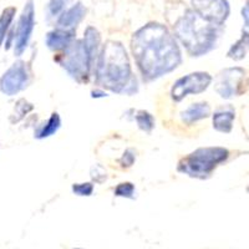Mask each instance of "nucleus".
Masks as SVG:
<instances>
[{"label": "nucleus", "instance_id": "1", "mask_svg": "<svg viewBox=\"0 0 249 249\" xmlns=\"http://www.w3.org/2000/svg\"><path fill=\"white\" fill-rule=\"evenodd\" d=\"M131 51L144 81L170 74L182 62L176 37L159 23L147 24L133 34Z\"/></svg>", "mask_w": 249, "mask_h": 249}, {"label": "nucleus", "instance_id": "2", "mask_svg": "<svg viewBox=\"0 0 249 249\" xmlns=\"http://www.w3.org/2000/svg\"><path fill=\"white\" fill-rule=\"evenodd\" d=\"M96 82L111 92L132 95L137 91L126 49L119 41H107L97 56L95 66Z\"/></svg>", "mask_w": 249, "mask_h": 249}, {"label": "nucleus", "instance_id": "3", "mask_svg": "<svg viewBox=\"0 0 249 249\" xmlns=\"http://www.w3.org/2000/svg\"><path fill=\"white\" fill-rule=\"evenodd\" d=\"M173 36L181 41L191 56L208 54L217 45L223 28L202 19L195 10H186L173 24Z\"/></svg>", "mask_w": 249, "mask_h": 249}, {"label": "nucleus", "instance_id": "4", "mask_svg": "<svg viewBox=\"0 0 249 249\" xmlns=\"http://www.w3.org/2000/svg\"><path fill=\"white\" fill-rule=\"evenodd\" d=\"M228 157L230 151L224 147H201L183 157L178 162L177 171L192 178L207 179Z\"/></svg>", "mask_w": 249, "mask_h": 249}, {"label": "nucleus", "instance_id": "5", "mask_svg": "<svg viewBox=\"0 0 249 249\" xmlns=\"http://www.w3.org/2000/svg\"><path fill=\"white\" fill-rule=\"evenodd\" d=\"M55 61L59 62L77 82L88 81L93 69V64L86 53L82 40L75 39L65 50L61 51V54H57Z\"/></svg>", "mask_w": 249, "mask_h": 249}, {"label": "nucleus", "instance_id": "6", "mask_svg": "<svg viewBox=\"0 0 249 249\" xmlns=\"http://www.w3.org/2000/svg\"><path fill=\"white\" fill-rule=\"evenodd\" d=\"M247 85V71L244 69L228 68L217 75L214 90L222 99L231 100L246 92Z\"/></svg>", "mask_w": 249, "mask_h": 249}, {"label": "nucleus", "instance_id": "7", "mask_svg": "<svg viewBox=\"0 0 249 249\" xmlns=\"http://www.w3.org/2000/svg\"><path fill=\"white\" fill-rule=\"evenodd\" d=\"M31 66L28 62L19 60L14 62L0 77V91L6 96H15L25 90L31 81Z\"/></svg>", "mask_w": 249, "mask_h": 249}, {"label": "nucleus", "instance_id": "8", "mask_svg": "<svg viewBox=\"0 0 249 249\" xmlns=\"http://www.w3.org/2000/svg\"><path fill=\"white\" fill-rule=\"evenodd\" d=\"M212 76L208 72L197 71L181 77L173 84L171 89V97L173 101L179 102L188 95H198L204 92L212 82Z\"/></svg>", "mask_w": 249, "mask_h": 249}, {"label": "nucleus", "instance_id": "9", "mask_svg": "<svg viewBox=\"0 0 249 249\" xmlns=\"http://www.w3.org/2000/svg\"><path fill=\"white\" fill-rule=\"evenodd\" d=\"M35 26V6L33 0H28L20 15L17 29H14V54L21 56L25 53Z\"/></svg>", "mask_w": 249, "mask_h": 249}, {"label": "nucleus", "instance_id": "10", "mask_svg": "<svg viewBox=\"0 0 249 249\" xmlns=\"http://www.w3.org/2000/svg\"><path fill=\"white\" fill-rule=\"evenodd\" d=\"M192 6L202 19L214 25L223 26L230 17L231 8L227 0H192Z\"/></svg>", "mask_w": 249, "mask_h": 249}, {"label": "nucleus", "instance_id": "11", "mask_svg": "<svg viewBox=\"0 0 249 249\" xmlns=\"http://www.w3.org/2000/svg\"><path fill=\"white\" fill-rule=\"evenodd\" d=\"M86 17V8L82 3H76L71 8L62 12L56 20V28L64 30H75L77 25Z\"/></svg>", "mask_w": 249, "mask_h": 249}, {"label": "nucleus", "instance_id": "12", "mask_svg": "<svg viewBox=\"0 0 249 249\" xmlns=\"http://www.w3.org/2000/svg\"><path fill=\"white\" fill-rule=\"evenodd\" d=\"M75 39H76L75 30H64V29L56 28L55 30L48 33L45 43L50 50L60 53V51L65 50Z\"/></svg>", "mask_w": 249, "mask_h": 249}, {"label": "nucleus", "instance_id": "13", "mask_svg": "<svg viewBox=\"0 0 249 249\" xmlns=\"http://www.w3.org/2000/svg\"><path fill=\"white\" fill-rule=\"evenodd\" d=\"M235 117V111L232 106L227 105L218 107L212 116L213 128L218 132L230 133L233 128V121Z\"/></svg>", "mask_w": 249, "mask_h": 249}, {"label": "nucleus", "instance_id": "14", "mask_svg": "<svg viewBox=\"0 0 249 249\" xmlns=\"http://www.w3.org/2000/svg\"><path fill=\"white\" fill-rule=\"evenodd\" d=\"M82 44L85 46V50L90 57L91 62L95 65L97 56H99L100 44H101V35L97 31V29H95L93 26H89L85 30V34H84Z\"/></svg>", "mask_w": 249, "mask_h": 249}, {"label": "nucleus", "instance_id": "15", "mask_svg": "<svg viewBox=\"0 0 249 249\" xmlns=\"http://www.w3.org/2000/svg\"><path fill=\"white\" fill-rule=\"evenodd\" d=\"M211 115V107L207 102H197L182 111L181 119L184 124H192L197 121L207 119Z\"/></svg>", "mask_w": 249, "mask_h": 249}, {"label": "nucleus", "instance_id": "16", "mask_svg": "<svg viewBox=\"0 0 249 249\" xmlns=\"http://www.w3.org/2000/svg\"><path fill=\"white\" fill-rule=\"evenodd\" d=\"M60 126H61V119H60L59 113L53 112L51 116L49 117V120L46 122H44L43 124H40L37 130L35 131L34 136L36 137L37 140H43L46 139V137H50L59 131Z\"/></svg>", "mask_w": 249, "mask_h": 249}, {"label": "nucleus", "instance_id": "17", "mask_svg": "<svg viewBox=\"0 0 249 249\" xmlns=\"http://www.w3.org/2000/svg\"><path fill=\"white\" fill-rule=\"evenodd\" d=\"M249 51V33L248 31H243L241 39L237 40L231 49L228 50L227 56L230 59L234 60V61H241L247 56Z\"/></svg>", "mask_w": 249, "mask_h": 249}, {"label": "nucleus", "instance_id": "18", "mask_svg": "<svg viewBox=\"0 0 249 249\" xmlns=\"http://www.w3.org/2000/svg\"><path fill=\"white\" fill-rule=\"evenodd\" d=\"M15 14H17V8L9 6V8L4 9L1 15H0V48L3 46L4 41H5L6 36H8L9 28L12 25Z\"/></svg>", "mask_w": 249, "mask_h": 249}, {"label": "nucleus", "instance_id": "19", "mask_svg": "<svg viewBox=\"0 0 249 249\" xmlns=\"http://www.w3.org/2000/svg\"><path fill=\"white\" fill-rule=\"evenodd\" d=\"M135 121H136L137 126L142 131L147 133H150L153 130V127H155V119L147 111H137L136 116H135Z\"/></svg>", "mask_w": 249, "mask_h": 249}, {"label": "nucleus", "instance_id": "20", "mask_svg": "<svg viewBox=\"0 0 249 249\" xmlns=\"http://www.w3.org/2000/svg\"><path fill=\"white\" fill-rule=\"evenodd\" d=\"M70 3H72V0H50L48 4V9H46L49 19L59 18V15L62 12H65Z\"/></svg>", "mask_w": 249, "mask_h": 249}, {"label": "nucleus", "instance_id": "21", "mask_svg": "<svg viewBox=\"0 0 249 249\" xmlns=\"http://www.w3.org/2000/svg\"><path fill=\"white\" fill-rule=\"evenodd\" d=\"M33 105L31 104H29L26 100L24 99H20L19 101L17 102V105H15L14 107V112L12 113V116H10V122L12 124H17V122H19L20 120L23 119L24 115H26V113L29 112V111L33 110Z\"/></svg>", "mask_w": 249, "mask_h": 249}, {"label": "nucleus", "instance_id": "22", "mask_svg": "<svg viewBox=\"0 0 249 249\" xmlns=\"http://www.w3.org/2000/svg\"><path fill=\"white\" fill-rule=\"evenodd\" d=\"M116 197H124V198H135V193H136V188L131 182H122L113 191Z\"/></svg>", "mask_w": 249, "mask_h": 249}, {"label": "nucleus", "instance_id": "23", "mask_svg": "<svg viewBox=\"0 0 249 249\" xmlns=\"http://www.w3.org/2000/svg\"><path fill=\"white\" fill-rule=\"evenodd\" d=\"M72 192L76 196H81V197H89L92 195L93 192V184L91 182H86V183H75L72 184Z\"/></svg>", "mask_w": 249, "mask_h": 249}, {"label": "nucleus", "instance_id": "24", "mask_svg": "<svg viewBox=\"0 0 249 249\" xmlns=\"http://www.w3.org/2000/svg\"><path fill=\"white\" fill-rule=\"evenodd\" d=\"M135 160H136V153H135V151H133L132 148H128V150L124 153V156H122V159L120 162H121L124 167H131L133 164V162H135Z\"/></svg>", "mask_w": 249, "mask_h": 249}, {"label": "nucleus", "instance_id": "25", "mask_svg": "<svg viewBox=\"0 0 249 249\" xmlns=\"http://www.w3.org/2000/svg\"><path fill=\"white\" fill-rule=\"evenodd\" d=\"M91 177H92V179L95 182L101 183V182H104L106 179V171L102 167H100V172H97V166H93L91 168Z\"/></svg>", "mask_w": 249, "mask_h": 249}, {"label": "nucleus", "instance_id": "26", "mask_svg": "<svg viewBox=\"0 0 249 249\" xmlns=\"http://www.w3.org/2000/svg\"><path fill=\"white\" fill-rule=\"evenodd\" d=\"M242 15H243V19L246 21V24L248 25L249 23V0H247L246 5H244L243 10H242Z\"/></svg>", "mask_w": 249, "mask_h": 249}, {"label": "nucleus", "instance_id": "27", "mask_svg": "<svg viewBox=\"0 0 249 249\" xmlns=\"http://www.w3.org/2000/svg\"><path fill=\"white\" fill-rule=\"evenodd\" d=\"M92 97H104V96H106V92H104V91H97V90H95V91H92Z\"/></svg>", "mask_w": 249, "mask_h": 249}, {"label": "nucleus", "instance_id": "28", "mask_svg": "<svg viewBox=\"0 0 249 249\" xmlns=\"http://www.w3.org/2000/svg\"><path fill=\"white\" fill-rule=\"evenodd\" d=\"M247 192L249 193V184H248V187H247Z\"/></svg>", "mask_w": 249, "mask_h": 249}, {"label": "nucleus", "instance_id": "29", "mask_svg": "<svg viewBox=\"0 0 249 249\" xmlns=\"http://www.w3.org/2000/svg\"><path fill=\"white\" fill-rule=\"evenodd\" d=\"M75 249H81V248H75Z\"/></svg>", "mask_w": 249, "mask_h": 249}, {"label": "nucleus", "instance_id": "30", "mask_svg": "<svg viewBox=\"0 0 249 249\" xmlns=\"http://www.w3.org/2000/svg\"><path fill=\"white\" fill-rule=\"evenodd\" d=\"M247 26H249V23H248V25H247Z\"/></svg>", "mask_w": 249, "mask_h": 249}]
</instances>
